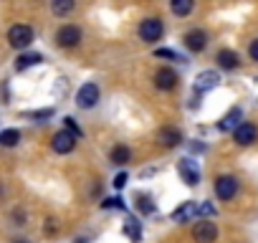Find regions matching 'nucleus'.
Here are the masks:
<instances>
[{"label":"nucleus","instance_id":"7ed1b4c3","mask_svg":"<svg viewBox=\"0 0 258 243\" xmlns=\"http://www.w3.org/2000/svg\"><path fill=\"white\" fill-rule=\"evenodd\" d=\"M162 33H165V23L160 18H145L140 23V38L145 43H157L162 38Z\"/></svg>","mask_w":258,"mask_h":243},{"label":"nucleus","instance_id":"4be33fe9","mask_svg":"<svg viewBox=\"0 0 258 243\" xmlns=\"http://www.w3.org/2000/svg\"><path fill=\"white\" fill-rule=\"evenodd\" d=\"M137 203V210L142 213V215H152L155 213V203H152V195H147V193H137V198H135Z\"/></svg>","mask_w":258,"mask_h":243},{"label":"nucleus","instance_id":"aec40b11","mask_svg":"<svg viewBox=\"0 0 258 243\" xmlns=\"http://www.w3.org/2000/svg\"><path fill=\"white\" fill-rule=\"evenodd\" d=\"M170 8H172V13H175L177 18H185V16L192 13L195 0H170Z\"/></svg>","mask_w":258,"mask_h":243},{"label":"nucleus","instance_id":"20e7f679","mask_svg":"<svg viewBox=\"0 0 258 243\" xmlns=\"http://www.w3.org/2000/svg\"><path fill=\"white\" fill-rule=\"evenodd\" d=\"M177 172H180V177H182V183H185L187 188H195V185L200 183V165H198L192 157H182V160L177 162Z\"/></svg>","mask_w":258,"mask_h":243},{"label":"nucleus","instance_id":"4468645a","mask_svg":"<svg viewBox=\"0 0 258 243\" xmlns=\"http://www.w3.org/2000/svg\"><path fill=\"white\" fill-rule=\"evenodd\" d=\"M240 122H243V109H240V106H233V109L218 122V130H220V132H233Z\"/></svg>","mask_w":258,"mask_h":243},{"label":"nucleus","instance_id":"6ab92c4d","mask_svg":"<svg viewBox=\"0 0 258 243\" xmlns=\"http://www.w3.org/2000/svg\"><path fill=\"white\" fill-rule=\"evenodd\" d=\"M124 235L132 240V243H140V240H142V225H140V220L126 218V223H124Z\"/></svg>","mask_w":258,"mask_h":243},{"label":"nucleus","instance_id":"423d86ee","mask_svg":"<svg viewBox=\"0 0 258 243\" xmlns=\"http://www.w3.org/2000/svg\"><path fill=\"white\" fill-rule=\"evenodd\" d=\"M215 195L220 198V200H233L235 195H238V180L233 177V175H220V177H215Z\"/></svg>","mask_w":258,"mask_h":243},{"label":"nucleus","instance_id":"6e6552de","mask_svg":"<svg viewBox=\"0 0 258 243\" xmlns=\"http://www.w3.org/2000/svg\"><path fill=\"white\" fill-rule=\"evenodd\" d=\"M218 238V225L213 220H200L192 228V240L195 243H215Z\"/></svg>","mask_w":258,"mask_h":243},{"label":"nucleus","instance_id":"412c9836","mask_svg":"<svg viewBox=\"0 0 258 243\" xmlns=\"http://www.w3.org/2000/svg\"><path fill=\"white\" fill-rule=\"evenodd\" d=\"M129 157H132V152H129V147L126 145H116L114 150H111V155H109V160L119 167V165H126L129 162Z\"/></svg>","mask_w":258,"mask_h":243},{"label":"nucleus","instance_id":"473e14b6","mask_svg":"<svg viewBox=\"0 0 258 243\" xmlns=\"http://www.w3.org/2000/svg\"><path fill=\"white\" fill-rule=\"evenodd\" d=\"M13 243H28V240H26V238H21V240H13Z\"/></svg>","mask_w":258,"mask_h":243},{"label":"nucleus","instance_id":"2eb2a0df","mask_svg":"<svg viewBox=\"0 0 258 243\" xmlns=\"http://www.w3.org/2000/svg\"><path fill=\"white\" fill-rule=\"evenodd\" d=\"M215 61H218V66L225 69V71H235V69L240 66V56H238L235 51H230V48H220L218 56H215Z\"/></svg>","mask_w":258,"mask_h":243},{"label":"nucleus","instance_id":"f8f14e48","mask_svg":"<svg viewBox=\"0 0 258 243\" xmlns=\"http://www.w3.org/2000/svg\"><path fill=\"white\" fill-rule=\"evenodd\" d=\"M177 74L172 71V69H167V66H162V69H157V74H155V86L160 89V91H172L175 86H177Z\"/></svg>","mask_w":258,"mask_h":243},{"label":"nucleus","instance_id":"5701e85b","mask_svg":"<svg viewBox=\"0 0 258 243\" xmlns=\"http://www.w3.org/2000/svg\"><path fill=\"white\" fill-rule=\"evenodd\" d=\"M21 142V132L18 130H3L0 132V147H16Z\"/></svg>","mask_w":258,"mask_h":243},{"label":"nucleus","instance_id":"b1692460","mask_svg":"<svg viewBox=\"0 0 258 243\" xmlns=\"http://www.w3.org/2000/svg\"><path fill=\"white\" fill-rule=\"evenodd\" d=\"M26 119H36V122H46L53 116V109H38V111H23Z\"/></svg>","mask_w":258,"mask_h":243},{"label":"nucleus","instance_id":"c756f323","mask_svg":"<svg viewBox=\"0 0 258 243\" xmlns=\"http://www.w3.org/2000/svg\"><path fill=\"white\" fill-rule=\"evenodd\" d=\"M56 228H58V223H56L53 218H48V220H46V225H43V230H46L48 235H53V233H56Z\"/></svg>","mask_w":258,"mask_h":243},{"label":"nucleus","instance_id":"a211bd4d","mask_svg":"<svg viewBox=\"0 0 258 243\" xmlns=\"http://www.w3.org/2000/svg\"><path fill=\"white\" fill-rule=\"evenodd\" d=\"M41 61H43L41 53H21V56L16 58V71H26V69H31V66H38Z\"/></svg>","mask_w":258,"mask_h":243},{"label":"nucleus","instance_id":"9b49d317","mask_svg":"<svg viewBox=\"0 0 258 243\" xmlns=\"http://www.w3.org/2000/svg\"><path fill=\"white\" fill-rule=\"evenodd\" d=\"M76 142H79V137H74V135L66 132V130L56 132L53 140H51V145H53V150H56L58 155H69V152H74V150H76Z\"/></svg>","mask_w":258,"mask_h":243},{"label":"nucleus","instance_id":"bb28decb","mask_svg":"<svg viewBox=\"0 0 258 243\" xmlns=\"http://www.w3.org/2000/svg\"><path fill=\"white\" fill-rule=\"evenodd\" d=\"M101 208L104 210H114V208H119V210H124V200L116 195V198H106L104 203H101Z\"/></svg>","mask_w":258,"mask_h":243},{"label":"nucleus","instance_id":"9d476101","mask_svg":"<svg viewBox=\"0 0 258 243\" xmlns=\"http://www.w3.org/2000/svg\"><path fill=\"white\" fill-rule=\"evenodd\" d=\"M218 84H220V74H218V71H213V69H208V71H200V74H198V79H195L192 89H195V94H205V91L215 89Z\"/></svg>","mask_w":258,"mask_h":243},{"label":"nucleus","instance_id":"f3484780","mask_svg":"<svg viewBox=\"0 0 258 243\" xmlns=\"http://www.w3.org/2000/svg\"><path fill=\"white\" fill-rule=\"evenodd\" d=\"M76 0H51V13L58 18H66L69 13H74Z\"/></svg>","mask_w":258,"mask_h":243},{"label":"nucleus","instance_id":"f03ea898","mask_svg":"<svg viewBox=\"0 0 258 243\" xmlns=\"http://www.w3.org/2000/svg\"><path fill=\"white\" fill-rule=\"evenodd\" d=\"M99 99H101V91H99V84H94V81H86V84L76 91V104H79V109H94V106L99 104Z\"/></svg>","mask_w":258,"mask_h":243},{"label":"nucleus","instance_id":"dca6fc26","mask_svg":"<svg viewBox=\"0 0 258 243\" xmlns=\"http://www.w3.org/2000/svg\"><path fill=\"white\" fill-rule=\"evenodd\" d=\"M157 140L162 142V147L172 150V147H177V145L182 142V132L175 130V127H162V130L157 132Z\"/></svg>","mask_w":258,"mask_h":243},{"label":"nucleus","instance_id":"393cba45","mask_svg":"<svg viewBox=\"0 0 258 243\" xmlns=\"http://www.w3.org/2000/svg\"><path fill=\"white\" fill-rule=\"evenodd\" d=\"M63 125H66V132H71L74 137H84V132H81V127H79V122L74 119V116H63Z\"/></svg>","mask_w":258,"mask_h":243},{"label":"nucleus","instance_id":"7c9ffc66","mask_svg":"<svg viewBox=\"0 0 258 243\" xmlns=\"http://www.w3.org/2000/svg\"><path fill=\"white\" fill-rule=\"evenodd\" d=\"M248 53H250V58H253V61H258V38H255V41H250Z\"/></svg>","mask_w":258,"mask_h":243},{"label":"nucleus","instance_id":"39448f33","mask_svg":"<svg viewBox=\"0 0 258 243\" xmlns=\"http://www.w3.org/2000/svg\"><path fill=\"white\" fill-rule=\"evenodd\" d=\"M233 140H235V145L248 147L258 140V127L253 125V122H240V125L233 130Z\"/></svg>","mask_w":258,"mask_h":243},{"label":"nucleus","instance_id":"0eeeda50","mask_svg":"<svg viewBox=\"0 0 258 243\" xmlns=\"http://www.w3.org/2000/svg\"><path fill=\"white\" fill-rule=\"evenodd\" d=\"M56 43L61 46V48H74V46H79L81 43V28L79 26H61L58 28V33H56Z\"/></svg>","mask_w":258,"mask_h":243},{"label":"nucleus","instance_id":"cd10ccee","mask_svg":"<svg viewBox=\"0 0 258 243\" xmlns=\"http://www.w3.org/2000/svg\"><path fill=\"white\" fill-rule=\"evenodd\" d=\"M218 210H215V205L213 203H203V205H198V215H205V220L208 218H213Z\"/></svg>","mask_w":258,"mask_h":243},{"label":"nucleus","instance_id":"a878e982","mask_svg":"<svg viewBox=\"0 0 258 243\" xmlns=\"http://www.w3.org/2000/svg\"><path fill=\"white\" fill-rule=\"evenodd\" d=\"M155 56H157V58H167V61H185V58H182L177 51H172V48H157Z\"/></svg>","mask_w":258,"mask_h":243},{"label":"nucleus","instance_id":"1a4fd4ad","mask_svg":"<svg viewBox=\"0 0 258 243\" xmlns=\"http://www.w3.org/2000/svg\"><path fill=\"white\" fill-rule=\"evenodd\" d=\"M182 43H185V48H187L190 53H200V51H205V48H208V33H205V31H200V28H192V31H187V33H185Z\"/></svg>","mask_w":258,"mask_h":243},{"label":"nucleus","instance_id":"c85d7f7f","mask_svg":"<svg viewBox=\"0 0 258 243\" xmlns=\"http://www.w3.org/2000/svg\"><path fill=\"white\" fill-rule=\"evenodd\" d=\"M126 180H129V177H126V172H119V175H116V177L111 180V185H114L116 190H121V188L126 185Z\"/></svg>","mask_w":258,"mask_h":243},{"label":"nucleus","instance_id":"ddd939ff","mask_svg":"<svg viewBox=\"0 0 258 243\" xmlns=\"http://www.w3.org/2000/svg\"><path fill=\"white\" fill-rule=\"evenodd\" d=\"M175 223H190L192 218H198V203L195 200H185V203H180L175 210H172V215H170Z\"/></svg>","mask_w":258,"mask_h":243},{"label":"nucleus","instance_id":"2f4dec72","mask_svg":"<svg viewBox=\"0 0 258 243\" xmlns=\"http://www.w3.org/2000/svg\"><path fill=\"white\" fill-rule=\"evenodd\" d=\"M74 243H86V238H76V240H74Z\"/></svg>","mask_w":258,"mask_h":243},{"label":"nucleus","instance_id":"f257e3e1","mask_svg":"<svg viewBox=\"0 0 258 243\" xmlns=\"http://www.w3.org/2000/svg\"><path fill=\"white\" fill-rule=\"evenodd\" d=\"M33 28L31 26H26V23H16V26H11V31H8V43L13 46V48H18V51H23V48H28L31 43H33Z\"/></svg>","mask_w":258,"mask_h":243}]
</instances>
